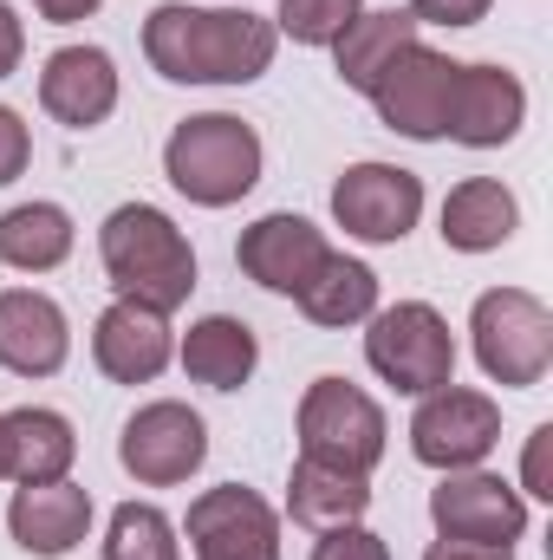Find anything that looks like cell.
Returning <instances> with one entry per match:
<instances>
[{"instance_id": "1", "label": "cell", "mask_w": 553, "mask_h": 560, "mask_svg": "<svg viewBox=\"0 0 553 560\" xmlns=\"http://www.w3.org/2000/svg\"><path fill=\"white\" fill-rule=\"evenodd\" d=\"M274 20L235 7H183L163 0L143 20V52L169 85H248L274 66Z\"/></svg>"}, {"instance_id": "2", "label": "cell", "mask_w": 553, "mask_h": 560, "mask_svg": "<svg viewBox=\"0 0 553 560\" xmlns=\"http://www.w3.org/2000/svg\"><path fill=\"white\" fill-rule=\"evenodd\" d=\"M98 261L118 287V300L150 306V313H176L196 293V248L183 242V229L150 209V202H125L105 215L98 229Z\"/></svg>"}, {"instance_id": "3", "label": "cell", "mask_w": 553, "mask_h": 560, "mask_svg": "<svg viewBox=\"0 0 553 560\" xmlns=\"http://www.w3.org/2000/svg\"><path fill=\"white\" fill-rule=\"evenodd\" d=\"M163 176L196 209H228L261 183V138H255V125H242L228 112L183 118L163 143Z\"/></svg>"}, {"instance_id": "4", "label": "cell", "mask_w": 553, "mask_h": 560, "mask_svg": "<svg viewBox=\"0 0 553 560\" xmlns=\"http://www.w3.org/2000/svg\"><path fill=\"white\" fill-rule=\"evenodd\" d=\"M469 332H475V359L495 385L508 392H528L541 385L553 365V313L548 300H534L528 287H495L475 300L469 313Z\"/></svg>"}, {"instance_id": "5", "label": "cell", "mask_w": 553, "mask_h": 560, "mask_svg": "<svg viewBox=\"0 0 553 560\" xmlns=\"http://www.w3.org/2000/svg\"><path fill=\"white\" fill-rule=\"evenodd\" d=\"M365 359L385 385L430 398L443 385H456V339H449V319L423 300H398L385 313H372V332H365Z\"/></svg>"}, {"instance_id": "6", "label": "cell", "mask_w": 553, "mask_h": 560, "mask_svg": "<svg viewBox=\"0 0 553 560\" xmlns=\"http://www.w3.org/2000/svg\"><path fill=\"white\" fill-rule=\"evenodd\" d=\"M385 436H391L385 411L352 378H313L306 385V398H299V456L372 476L385 463Z\"/></svg>"}, {"instance_id": "7", "label": "cell", "mask_w": 553, "mask_h": 560, "mask_svg": "<svg viewBox=\"0 0 553 560\" xmlns=\"http://www.w3.org/2000/svg\"><path fill=\"white\" fill-rule=\"evenodd\" d=\"M502 443V405L489 392H462V385H443L416 405L411 418V450L416 463L430 469H482L489 450Z\"/></svg>"}, {"instance_id": "8", "label": "cell", "mask_w": 553, "mask_h": 560, "mask_svg": "<svg viewBox=\"0 0 553 560\" xmlns=\"http://www.w3.org/2000/svg\"><path fill=\"white\" fill-rule=\"evenodd\" d=\"M456 59H443V52H430L423 39L404 46L398 59H391V72L372 85V105H378V118H385V131H398V138L411 143H436L449 138V92H456Z\"/></svg>"}, {"instance_id": "9", "label": "cell", "mask_w": 553, "mask_h": 560, "mask_svg": "<svg viewBox=\"0 0 553 560\" xmlns=\"http://www.w3.org/2000/svg\"><path fill=\"white\" fill-rule=\"evenodd\" d=\"M430 522L443 541H489V548H508L521 541L528 528V495L489 469H449L436 489H430Z\"/></svg>"}, {"instance_id": "10", "label": "cell", "mask_w": 553, "mask_h": 560, "mask_svg": "<svg viewBox=\"0 0 553 560\" xmlns=\"http://www.w3.org/2000/svg\"><path fill=\"white\" fill-rule=\"evenodd\" d=\"M423 215V183L398 163H352L339 183H332V222L372 248H391L404 242Z\"/></svg>"}, {"instance_id": "11", "label": "cell", "mask_w": 553, "mask_h": 560, "mask_svg": "<svg viewBox=\"0 0 553 560\" xmlns=\"http://www.w3.org/2000/svg\"><path fill=\"white\" fill-rule=\"evenodd\" d=\"M118 463L138 476L143 489H176V482H189L209 463V430H202V418L189 405L156 398V405H143L138 418L125 423Z\"/></svg>"}, {"instance_id": "12", "label": "cell", "mask_w": 553, "mask_h": 560, "mask_svg": "<svg viewBox=\"0 0 553 560\" xmlns=\"http://www.w3.org/2000/svg\"><path fill=\"white\" fill-rule=\"evenodd\" d=\"M189 548L196 560H280V515L242 482L202 489L189 502Z\"/></svg>"}, {"instance_id": "13", "label": "cell", "mask_w": 553, "mask_h": 560, "mask_svg": "<svg viewBox=\"0 0 553 560\" xmlns=\"http://www.w3.org/2000/svg\"><path fill=\"white\" fill-rule=\"evenodd\" d=\"M72 359V326L52 293L39 287H7L0 293V365L13 378H52Z\"/></svg>"}, {"instance_id": "14", "label": "cell", "mask_w": 553, "mask_h": 560, "mask_svg": "<svg viewBox=\"0 0 553 560\" xmlns=\"http://www.w3.org/2000/svg\"><path fill=\"white\" fill-rule=\"evenodd\" d=\"M528 125V85L508 66H462L449 92V138L469 150H502Z\"/></svg>"}, {"instance_id": "15", "label": "cell", "mask_w": 553, "mask_h": 560, "mask_svg": "<svg viewBox=\"0 0 553 560\" xmlns=\"http://www.w3.org/2000/svg\"><path fill=\"white\" fill-rule=\"evenodd\" d=\"M39 105L66 131H92L118 112V66L105 46H59L39 72Z\"/></svg>"}, {"instance_id": "16", "label": "cell", "mask_w": 553, "mask_h": 560, "mask_svg": "<svg viewBox=\"0 0 553 560\" xmlns=\"http://www.w3.org/2000/svg\"><path fill=\"white\" fill-rule=\"evenodd\" d=\"M176 339H169V313H150V306H131V300H111L98 313V332H92V359L111 385H150L163 378Z\"/></svg>"}, {"instance_id": "17", "label": "cell", "mask_w": 553, "mask_h": 560, "mask_svg": "<svg viewBox=\"0 0 553 560\" xmlns=\"http://www.w3.org/2000/svg\"><path fill=\"white\" fill-rule=\"evenodd\" d=\"M326 255L332 248L306 215H261L255 229H242V248H235L242 275L255 287H268V293H299Z\"/></svg>"}, {"instance_id": "18", "label": "cell", "mask_w": 553, "mask_h": 560, "mask_svg": "<svg viewBox=\"0 0 553 560\" xmlns=\"http://www.w3.org/2000/svg\"><path fill=\"white\" fill-rule=\"evenodd\" d=\"M7 528L26 555L39 560H66L85 535H92V495L79 482H33V489H13V509H7Z\"/></svg>"}, {"instance_id": "19", "label": "cell", "mask_w": 553, "mask_h": 560, "mask_svg": "<svg viewBox=\"0 0 553 560\" xmlns=\"http://www.w3.org/2000/svg\"><path fill=\"white\" fill-rule=\"evenodd\" d=\"M372 509V489L358 469H339V463H319V456H299L293 463V482H286V515L313 535H332V528H352L365 522Z\"/></svg>"}, {"instance_id": "20", "label": "cell", "mask_w": 553, "mask_h": 560, "mask_svg": "<svg viewBox=\"0 0 553 560\" xmlns=\"http://www.w3.org/2000/svg\"><path fill=\"white\" fill-rule=\"evenodd\" d=\"M515 229H521V202H515V189L495 183V176H469V183H456L449 202H443V242H449L456 255H489V248H502Z\"/></svg>"}, {"instance_id": "21", "label": "cell", "mask_w": 553, "mask_h": 560, "mask_svg": "<svg viewBox=\"0 0 553 560\" xmlns=\"http://www.w3.org/2000/svg\"><path fill=\"white\" fill-rule=\"evenodd\" d=\"M255 365H261V339H255V326L235 319V313H209V319H196L189 339H183V372H189L196 385H209V392H242V385L255 378Z\"/></svg>"}, {"instance_id": "22", "label": "cell", "mask_w": 553, "mask_h": 560, "mask_svg": "<svg viewBox=\"0 0 553 560\" xmlns=\"http://www.w3.org/2000/svg\"><path fill=\"white\" fill-rule=\"evenodd\" d=\"M72 456H79V436H72V423L59 418V411H46V405L7 411V476H13L20 489H33V482H66Z\"/></svg>"}, {"instance_id": "23", "label": "cell", "mask_w": 553, "mask_h": 560, "mask_svg": "<svg viewBox=\"0 0 553 560\" xmlns=\"http://www.w3.org/2000/svg\"><path fill=\"white\" fill-rule=\"evenodd\" d=\"M332 46H339V79H345L352 92H365V98H372V85L391 72V59H398L404 46H416V20H411V7L358 13Z\"/></svg>"}, {"instance_id": "24", "label": "cell", "mask_w": 553, "mask_h": 560, "mask_svg": "<svg viewBox=\"0 0 553 560\" xmlns=\"http://www.w3.org/2000/svg\"><path fill=\"white\" fill-rule=\"evenodd\" d=\"M66 255H72V215L59 202H20L0 215V268L52 275Z\"/></svg>"}, {"instance_id": "25", "label": "cell", "mask_w": 553, "mask_h": 560, "mask_svg": "<svg viewBox=\"0 0 553 560\" xmlns=\"http://www.w3.org/2000/svg\"><path fill=\"white\" fill-rule=\"evenodd\" d=\"M293 300H299V313L313 326H358V319L378 313V275L365 261H352V255H326Z\"/></svg>"}, {"instance_id": "26", "label": "cell", "mask_w": 553, "mask_h": 560, "mask_svg": "<svg viewBox=\"0 0 553 560\" xmlns=\"http://www.w3.org/2000/svg\"><path fill=\"white\" fill-rule=\"evenodd\" d=\"M105 560H183V548L156 502H125L105 528Z\"/></svg>"}, {"instance_id": "27", "label": "cell", "mask_w": 553, "mask_h": 560, "mask_svg": "<svg viewBox=\"0 0 553 560\" xmlns=\"http://www.w3.org/2000/svg\"><path fill=\"white\" fill-rule=\"evenodd\" d=\"M358 13H365V0H280L274 33L299 39V46H332Z\"/></svg>"}, {"instance_id": "28", "label": "cell", "mask_w": 553, "mask_h": 560, "mask_svg": "<svg viewBox=\"0 0 553 560\" xmlns=\"http://www.w3.org/2000/svg\"><path fill=\"white\" fill-rule=\"evenodd\" d=\"M313 560H391V548H385V535H372V528H332V535H319V548H313Z\"/></svg>"}, {"instance_id": "29", "label": "cell", "mask_w": 553, "mask_h": 560, "mask_svg": "<svg viewBox=\"0 0 553 560\" xmlns=\"http://www.w3.org/2000/svg\"><path fill=\"white\" fill-rule=\"evenodd\" d=\"M495 0H411V20L416 26H475L489 20Z\"/></svg>"}, {"instance_id": "30", "label": "cell", "mask_w": 553, "mask_h": 560, "mask_svg": "<svg viewBox=\"0 0 553 560\" xmlns=\"http://www.w3.org/2000/svg\"><path fill=\"white\" fill-rule=\"evenodd\" d=\"M26 163H33V131L20 125V112H7V105H0V189H7Z\"/></svg>"}, {"instance_id": "31", "label": "cell", "mask_w": 553, "mask_h": 560, "mask_svg": "<svg viewBox=\"0 0 553 560\" xmlns=\"http://www.w3.org/2000/svg\"><path fill=\"white\" fill-rule=\"evenodd\" d=\"M548 450H553V423H541V430L528 436V463H521V489H528V495H541V502H553V482H548Z\"/></svg>"}, {"instance_id": "32", "label": "cell", "mask_w": 553, "mask_h": 560, "mask_svg": "<svg viewBox=\"0 0 553 560\" xmlns=\"http://www.w3.org/2000/svg\"><path fill=\"white\" fill-rule=\"evenodd\" d=\"M20 52H26V26H20V13L0 0V79L20 72Z\"/></svg>"}, {"instance_id": "33", "label": "cell", "mask_w": 553, "mask_h": 560, "mask_svg": "<svg viewBox=\"0 0 553 560\" xmlns=\"http://www.w3.org/2000/svg\"><path fill=\"white\" fill-rule=\"evenodd\" d=\"M423 560H515V548H489V541H430V555Z\"/></svg>"}, {"instance_id": "34", "label": "cell", "mask_w": 553, "mask_h": 560, "mask_svg": "<svg viewBox=\"0 0 553 560\" xmlns=\"http://www.w3.org/2000/svg\"><path fill=\"white\" fill-rule=\"evenodd\" d=\"M39 7V20H52V26H72V20H92L105 0H33Z\"/></svg>"}, {"instance_id": "35", "label": "cell", "mask_w": 553, "mask_h": 560, "mask_svg": "<svg viewBox=\"0 0 553 560\" xmlns=\"http://www.w3.org/2000/svg\"><path fill=\"white\" fill-rule=\"evenodd\" d=\"M0 476H7V418H0Z\"/></svg>"}]
</instances>
